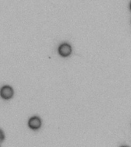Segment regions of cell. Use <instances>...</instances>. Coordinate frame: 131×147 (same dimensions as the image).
<instances>
[{
  "instance_id": "6da1fadb",
  "label": "cell",
  "mask_w": 131,
  "mask_h": 147,
  "mask_svg": "<svg viewBox=\"0 0 131 147\" xmlns=\"http://www.w3.org/2000/svg\"><path fill=\"white\" fill-rule=\"evenodd\" d=\"M57 51H58V54H59L61 57H69V56L71 55V53H72V48H71V46L68 43L61 44V45L58 47Z\"/></svg>"
},
{
  "instance_id": "7a4b0ae2",
  "label": "cell",
  "mask_w": 131,
  "mask_h": 147,
  "mask_svg": "<svg viewBox=\"0 0 131 147\" xmlns=\"http://www.w3.org/2000/svg\"><path fill=\"white\" fill-rule=\"evenodd\" d=\"M28 125L30 129L32 130H38L41 128V119L38 117H32L28 119Z\"/></svg>"
},
{
  "instance_id": "3957f363",
  "label": "cell",
  "mask_w": 131,
  "mask_h": 147,
  "mask_svg": "<svg viewBox=\"0 0 131 147\" xmlns=\"http://www.w3.org/2000/svg\"><path fill=\"white\" fill-rule=\"evenodd\" d=\"M0 94L4 100H9L13 96L14 90L10 86H3L1 89Z\"/></svg>"
},
{
  "instance_id": "277c9868",
  "label": "cell",
  "mask_w": 131,
  "mask_h": 147,
  "mask_svg": "<svg viewBox=\"0 0 131 147\" xmlns=\"http://www.w3.org/2000/svg\"><path fill=\"white\" fill-rule=\"evenodd\" d=\"M0 133H1V142H3L5 140V134H4V132L2 129H1L0 131Z\"/></svg>"
},
{
  "instance_id": "5b68a950",
  "label": "cell",
  "mask_w": 131,
  "mask_h": 147,
  "mask_svg": "<svg viewBox=\"0 0 131 147\" xmlns=\"http://www.w3.org/2000/svg\"><path fill=\"white\" fill-rule=\"evenodd\" d=\"M130 9L131 10V2H130Z\"/></svg>"
},
{
  "instance_id": "8992f818",
  "label": "cell",
  "mask_w": 131,
  "mask_h": 147,
  "mask_svg": "<svg viewBox=\"0 0 131 147\" xmlns=\"http://www.w3.org/2000/svg\"><path fill=\"white\" fill-rule=\"evenodd\" d=\"M121 147H128V146H121Z\"/></svg>"
}]
</instances>
